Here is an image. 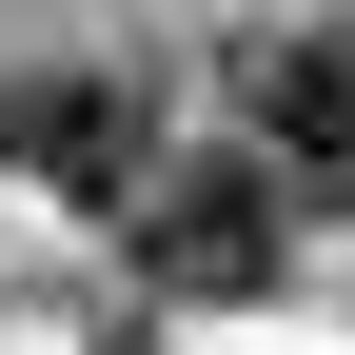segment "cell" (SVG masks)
<instances>
[{"label":"cell","instance_id":"obj_1","mask_svg":"<svg viewBox=\"0 0 355 355\" xmlns=\"http://www.w3.org/2000/svg\"><path fill=\"white\" fill-rule=\"evenodd\" d=\"M119 257H139L178 316H217V296H277L296 198H277V158H139V198H119Z\"/></svg>","mask_w":355,"mask_h":355},{"label":"cell","instance_id":"obj_2","mask_svg":"<svg viewBox=\"0 0 355 355\" xmlns=\"http://www.w3.org/2000/svg\"><path fill=\"white\" fill-rule=\"evenodd\" d=\"M0 158H20L40 198L119 217V198H139V158H158V99H139V60H60V79H20V99H0Z\"/></svg>","mask_w":355,"mask_h":355},{"label":"cell","instance_id":"obj_3","mask_svg":"<svg viewBox=\"0 0 355 355\" xmlns=\"http://www.w3.org/2000/svg\"><path fill=\"white\" fill-rule=\"evenodd\" d=\"M237 139L277 158V178H316V198H355V40L336 20L237 40Z\"/></svg>","mask_w":355,"mask_h":355}]
</instances>
